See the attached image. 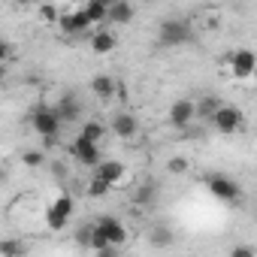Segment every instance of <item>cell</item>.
<instances>
[{"label": "cell", "mask_w": 257, "mask_h": 257, "mask_svg": "<svg viewBox=\"0 0 257 257\" xmlns=\"http://www.w3.org/2000/svg\"><path fill=\"white\" fill-rule=\"evenodd\" d=\"M152 200H155V185H146V188L137 191V203H146V206H149Z\"/></svg>", "instance_id": "d4e9b609"}, {"label": "cell", "mask_w": 257, "mask_h": 257, "mask_svg": "<svg viewBox=\"0 0 257 257\" xmlns=\"http://www.w3.org/2000/svg\"><path fill=\"white\" fill-rule=\"evenodd\" d=\"M40 19H43V22H49V25H58L61 13H58V7H55V4H43V7H40Z\"/></svg>", "instance_id": "7402d4cb"}, {"label": "cell", "mask_w": 257, "mask_h": 257, "mask_svg": "<svg viewBox=\"0 0 257 257\" xmlns=\"http://www.w3.org/2000/svg\"><path fill=\"white\" fill-rule=\"evenodd\" d=\"M206 191L215 197V200H221V203H236L239 197H242V188H239V182H233L230 176H209L206 179Z\"/></svg>", "instance_id": "8992f818"}, {"label": "cell", "mask_w": 257, "mask_h": 257, "mask_svg": "<svg viewBox=\"0 0 257 257\" xmlns=\"http://www.w3.org/2000/svg\"><path fill=\"white\" fill-rule=\"evenodd\" d=\"M242 112L236 109V106H221L215 115H212V127L218 134H224V137H233L236 131H242Z\"/></svg>", "instance_id": "52a82bcc"}, {"label": "cell", "mask_w": 257, "mask_h": 257, "mask_svg": "<svg viewBox=\"0 0 257 257\" xmlns=\"http://www.w3.org/2000/svg\"><path fill=\"white\" fill-rule=\"evenodd\" d=\"M55 109H58V115H61L64 124H73V121L82 118V103H79L76 94H64V97L55 103Z\"/></svg>", "instance_id": "8fae6325"}, {"label": "cell", "mask_w": 257, "mask_h": 257, "mask_svg": "<svg viewBox=\"0 0 257 257\" xmlns=\"http://www.w3.org/2000/svg\"><path fill=\"white\" fill-rule=\"evenodd\" d=\"M152 239H155V245H170V242H173V236H170L167 230H158Z\"/></svg>", "instance_id": "484cf974"}, {"label": "cell", "mask_w": 257, "mask_h": 257, "mask_svg": "<svg viewBox=\"0 0 257 257\" xmlns=\"http://www.w3.org/2000/svg\"><path fill=\"white\" fill-rule=\"evenodd\" d=\"M167 170H170L173 176H182V173H188V158H182V155L170 158V161H167Z\"/></svg>", "instance_id": "603a6c76"}, {"label": "cell", "mask_w": 257, "mask_h": 257, "mask_svg": "<svg viewBox=\"0 0 257 257\" xmlns=\"http://www.w3.org/2000/svg\"><path fill=\"white\" fill-rule=\"evenodd\" d=\"M82 137L100 143V140L106 137V124H100V121H85V124H82Z\"/></svg>", "instance_id": "ffe728a7"}, {"label": "cell", "mask_w": 257, "mask_h": 257, "mask_svg": "<svg viewBox=\"0 0 257 257\" xmlns=\"http://www.w3.org/2000/svg\"><path fill=\"white\" fill-rule=\"evenodd\" d=\"M115 46H118V40H115L112 31H97L91 37V52L94 55H109V52H115Z\"/></svg>", "instance_id": "5bb4252c"}, {"label": "cell", "mask_w": 257, "mask_h": 257, "mask_svg": "<svg viewBox=\"0 0 257 257\" xmlns=\"http://www.w3.org/2000/svg\"><path fill=\"white\" fill-rule=\"evenodd\" d=\"M97 176H100V179H106V182L115 188V185H121V182H124L127 167H124L121 161H100V164H97Z\"/></svg>", "instance_id": "4fadbf2b"}, {"label": "cell", "mask_w": 257, "mask_h": 257, "mask_svg": "<svg viewBox=\"0 0 257 257\" xmlns=\"http://www.w3.org/2000/svg\"><path fill=\"white\" fill-rule=\"evenodd\" d=\"M248 254H254L251 245H239V248H233V257H248Z\"/></svg>", "instance_id": "4316f807"}, {"label": "cell", "mask_w": 257, "mask_h": 257, "mask_svg": "<svg viewBox=\"0 0 257 257\" xmlns=\"http://www.w3.org/2000/svg\"><path fill=\"white\" fill-rule=\"evenodd\" d=\"M19 4H31V0H19Z\"/></svg>", "instance_id": "f546056e"}, {"label": "cell", "mask_w": 257, "mask_h": 257, "mask_svg": "<svg viewBox=\"0 0 257 257\" xmlns=\"http://www.w3.org/2000/svg\"><path fill=\"white\" fill-rule=\"evenodd\" d=\"M97 4H103V7H115L118 0H97Z\"/></svg>", "instance_id": "f1b7e54d"}, {"label": "cell", "mask_w": 257, "mask_h": 257, "mask_svg": "<svg viewBox=\"0 0 257 257\" xmlns=\"http://www.w3.org/2000/svg\"><path fill=\"white\" fill-rule=\"evenodd\" d=\"M73 209H76L73 197H70V194H61V197L46 209V224H49V230H55V233L67 230V224H70V218H73Z\"/></svg>", "instance_id": "277c9868"}, {"label": "cell", "mask_w": 257, "mask_h": 257, "mask_svg": "<svg viewBox=\"0 0 257 257\" xmlns=\"http://www.w3.org/2000/svg\"><path fill=\"white\" fill-rule=\"evenodd\" d=\"M191 40H194V28H191L185 19H167V22H161V28H158V43L167 46V49L188 46Z\"/></svg>", "instance_id": "7a4b0ae2"}, {"label": "cell", "mask_w": 257, "mask_h": 257, "mask_svg": "<svg viewBox=\"0 0 257 257\" xmlns=\"http://www.w3.org/2000/svg\"><path fill=\"white\" fill-rule=\"evenodd\" d=\"M25 242H13V239H7V242H0V257H25Z\"/></svg>", "instance_id": "44dd1931"}, {"label": "cell", "mask_w": 257, "mask_h": 257, "mask_svg": "<svg viewBox=\"0 0 257 257\" xmlns=\"http://www.w3.org/2000/svg\"><path fill=\"white\" fill-rule=\"evenodd\" d=\"M91 91H94L100 100H112L115 91H118V82H115L112 76H94V79H91Z\"/></svg>", "instance_id": "9a60e30c"}, {"label": "cell", "mask_w": 257, "mask_h": 257, "mask_svg": "<svg viewBox=\"0 0 257 257\" xmlns=\"http://www.w3.org/2000/svg\"><path fill=\"white\" fill-rule=\"evenodd\" d=\"M70 158L76 161V164H82V167H97L103 158H100V143H94V140H88V137H76L73 143H70Z\"/></svg>", "instance_id": "5b68a950"}, {"label": "cell", "mask_w": 257, "mask_h": 257, "mask_svg": "<svg viewBox=\"0 0 257 257\" xmlns=\"http://www.w3.org/2000/svg\"><path fill=\"white\" fill-rule=\"evenodd\" d=\"M224 67L230 70V76H233V79L245 82V79H251V76H254V70H257V55H254L251 49H236L233 55H227V58H224Z\"/></svg>", "instance_id": "3957f363"}, {"label": "cell", "mask_w": 257, "mask_h": 257, "mask_svg": "<svg viewBox=\"0 0 257 257\" xmlns=\"http://www.w3.org/2000/svg\"><path fill=\"white\" fill-rule=\"evenodd\" d=\"M31 127L34 131L52 146L55 140H58V134H61V127H64V121H61V115H58V109L55 106H40V109H34L31 112Z\"/></svg>", "instance_id": "6da1fadb"}, {"label": "cell", "mask_w": 257, "mask_h": 257, "mask_svg": "<svg viewBox=\"0 0 257 257\" xmlns=\"http://www.w3.org/2000/svg\"><path fill=\"white\" fill-rule=\"evenodd\" d=\"M224 103L218 100V97H203V100H197V118H209L212 121V115L221 109Z\"/></svg>", "instance_id": "ac0fdd59"}, {"label": "cell", "mask_w": 257, "mask_h": 257, "mask_svg": "<svg viewBox=\"0 0 257 257\" xmlns=\"http://www.w3.org/2000/svg\"><path fill=\"white\" fill-rule=\"evenodd\" d=\"M115 97H118L121 103L127 100V85H124V82H118V91H115Z\"/></svg>", "instance_id": "83f0119b"}, {"label": "cell", "mask_w": 257, "mask_h": 257, "mask_svg": "<svg viewBox=\"0 0 257 257\" xmlns=\"http://www.w3.org/2000/svg\"><path fill=\"white\" fill-rule=\"evenodd\" d=\"M134 16H137V13H134V7L127 4V0H118L115 7H109V22H112V25H131Z\"/></svg>", "instance_id": "2e32d148"}, {"label": "cell", "mask_w": 257, "mask_h": 257, "mask_svg": "<svg viewBox=\"0 0 257 257\" xmlns=\"http://www.w3.org/2000/svg\"><path fill=\"white\" fill-rule=\"evenodd\" d=\"M194 118H197V103L194 100H176L170 106V115H167L170 127H176V131H185L188 124H194Z\"/></svg>", "instance_id": "ba28073f"}, {"label": "cell", "mask_w": 257, "mask_h": 257, "mask_svg": "<svg viewBox=\"0 0 257 257\" xmlns=\"http://www.w3.org/2000/svg\"><path fill=\"white\" fill-rule=\"evenodd\" d=\"M109 191H112V185H109L106 179H100V176H94V179L88 182V197H91V200H100V197H106Z\"/></svg>", "instance_id": "d6986e66"}, {"label": "cell", "mask_w": 257, "mask_h": 257, "mask_svg": "<svg viewBox=\"0 0 257 257\" xmlns=\"http://www.w3.org/2000/svg\"><path fill=\"white\" fill-rule=\"evenodd\" d=\"M97 227L106 233V239L112 242V248H118V245H124V242H127V227H124L118 218H100V221H97Z\"/></svg>", "instance_id": "7c38bea8"}, {"label": "cell", "mask_w": 257, "mask_h": 257, "mask_svg": "<svg viewBox=\"0 0 257 257\" xmlns=\"http://www.w3.org/2000/svg\"><path fill=\"white\" fill-rule=\"evenodd\" d=\"M82 10H85V16H88V22H91V25H103V22H109V7L97 4V0H88Z\"/></svg>", "instance_id": "e0dca14e"}, {"label": "cell", "mask_w": 257, "mask_h": 257, "mask_svg": "<svg viewBox=\"0 0 257 257\" xmlns=\"http://www.w3.org/2000/svg\"><path fill=\"white\" fill-rule=\"evenodd\" d=\"M58 28H61L64 37H76V34H85V31L94 28V25L88 22L85 10H73V13H64V16L58 19Z\"/></svg>", "instance_id": "9c48e42d"}, {"label": "cell", "mask_w": 257, "mask_h": 257, "mask_svg": "<svg viewBox=\"0 0 257 257\" xmlns=\"http://www.w3.org/2000/svg\"><path fill=\"white\" fill-rule=\"evenodd\" d=\"M109 131L121 140H134L137 131H140V121L131 115V112H115L112 115V124H109Z\"/></svg>", "instance_id": "30bf717a"}, {"label": "cell", "mask_w": 257, "mask_h": 257, "mask_svg": "<svg viewBox=\"0 0 257 257\" xmlns=\"http://www.w3.org/2000/svg\"><path fill=\"white\" fill-rule=\"evenodd\" d=\"M22 161H25V167H28V170H37V167H43V164H46V155H43V152H25V158H22Z\"/></svg>", "instance_id": "cb8c5ba5"}]
</instances>
